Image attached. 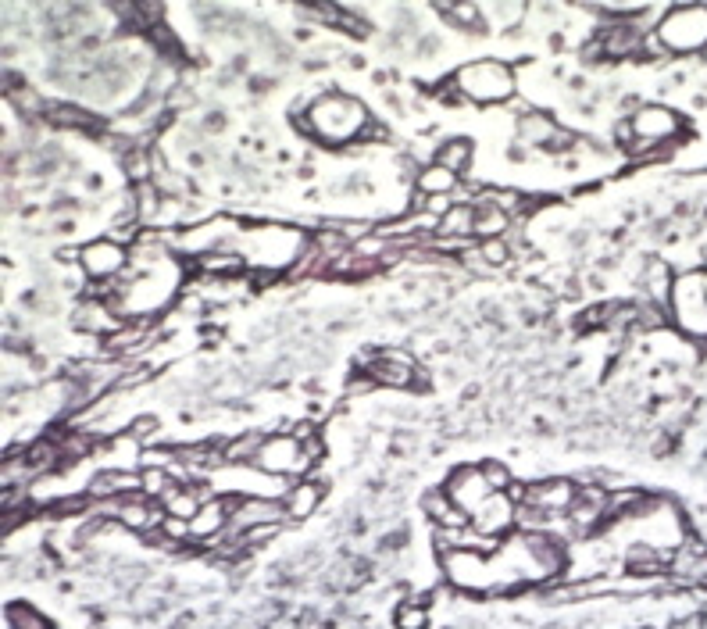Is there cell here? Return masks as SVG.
<instances>
[{"mask_svg":"<svg viewBox=\"0 0 707 629\" xmlns=\"http://www.w3.org/2000/svg\"><path fill=\"white\" fill-rule=\"evenodd\" d=\"M304 115L311 118V129H315V140L329 143H350L361 140L365 129L372 126V115L365 111V104L347 97V93H322L315 104H311Z\"/></svg>","mask_w":707,"mask_h":629,"instance_id":"6da1fadb","label":"cell"},{"mask_svg":"<svg viewBox=\"0 0 707 629\" xmlns=\"http://www.w3.org/2000/svg\"><path fill=\"white\" fill-rule=\"evenodd\" d=\"M454 86L461 90L465 101L475 104H504L515 97V68L508 61L483 58V61H468L454 72Z\"/></svg>","mask_w":707,"mask_h":629,"instance_id":"7a4b0ae2","label":"cell"},{"mask_svg":"<svg viewBox=\"0 0 707 629\" xmlns=\"http://www.w3.org/2000/svg\"><path fill=\"white\" fill-rule=\"evenodd\" d=\"M658 40L668 54H704L707 51V8L704 4H686V8H668L658 26Z\"/></svg>","mask_w":707,"mask_h":629,"instance_id":"3957f363","label":"cell"},{"mask_svg":"<svg viewBox=\"0 0 707 629\" xmlns=\"http://www.w3.org/2000/svg\"><path fill=\"white\" fill-rule=\"evenodd\" d=\"M672 322L686 336H707V294L704 272H686L675 279L672 290Z\"/></svg>","mask_w":707,"mask_h":629,"instance_id":"277c9868","label":"cell"},{"mask_svg":"<svg viewBox=\"0 0 707 629\" xmlns=\"http://www.w3.org/2000/svg\"><path fill=\"white\" fill-rule=\"evenodd\" d=\"M311 458L304 454V447H300V440L293 437V433H279V437H265V444H261L258 458H254V469L268 472L272 479H293V476H304V472L311 469Z\"/></svg>","mask_w":707,"mask_h":629,"instance_id":"5b68a950","label":"cell"},{"mask_svg":"<svg viewBox=\"0 0 707 629\" xmlns=\"http://www.w3.org/2000/svg\"><path fill=\"white\" fill-rule=\"evenodd\" d=\"M129 261H133L129 251L122 244H115L111 236H100V240H90L86 247H79V269L93 283H111L115 276H122Z\"/></svg>","mask_w":707,"mask_h":629,"instance_id":"8992f818","label":"cell"},{"mask_svg":"<svg viewBox=\"0 0 707 629\" xmlns=\"http://www.w3.org/2000/svg\"><path fill=\"white\" fill-rule=\"evenodd\" d=\"M629 126H633L636 140L658 143L661 147L665 140L683 133V118L675 115L672 108H661V104H643V108H636L633 115H629Z\"/></svg>","mask_w":707,"mask_h":629,"instance_id":"52a82bcc","label":"cell"},{"mask_svg":"<svg viewBox=\"0 0 707 629\" xmlns=\"http://www.w3.org/2000/svg\"><path fill=\"white\" fill-rule=\"evenodd\" d=\"M447 494H450V501L458 504L461 512H465V515H475V512H479V508H483V504L493 497V490H490V483H486L483 469L461 465L458 472H450Z\"/></svg>","mask_w":707,"mask_h":629,"instance_id":"ba28073f","label":"cell"},{"mask_svg":"<svg viewBox=\"0 0 707 629\" xmlns=\"http://www.w3.org/2000/svg\"><path fill=\"white\" fill-rule=\"evenodd\" d=\"M286 522V508L283 501H275V497H240L233 501V519L229 526L236 533H247V529H258V526H283Z\"/></svg>","mask_w":707,"mask_h":629,"instance_id":"9c48e42d","label":"cell"},{"mask_svg":"<svg viewBox=\"0 0 707 629\" xmlns=\"http://www.w3.org/2000/svg\"><path fill=\"white\" fill-rule=\"evenodd\" d=\"M579 497L572 479H543V483H533L529 494H525V508H533L540 515H558L568 512Z\"/></svg>","mask_w":707,"mask_h":629,"instance_id":"30bf717a","label":"cell"},{"mask_svg":"<svg viewBox=\"0 0 707 629\" xmlns=\"http://www.w3.org/2000/svg\"><path fill=\"white\" fill-rule=\"evenodd\" d=\"M518 519V504L511 501L508 494H493L490 501L472 515V529L475 533H483V537L497 540L504 529H511Z\"/></svg>","mask_w":707,"mask_h":629,"instance_id":"8fae6325","label":"cell"},{"mask_svg":"<svg viewBox=\"0 0 707 629\" xmlns=\"http://www.w3.org/2000/svg\"><path fill=\"white\" fill-rule=\"evenodd\" d=\"M90 497L97 501H118V497H136L143 494V476L129 469H104L90 479Z\"/></svg>","mask_w":707,"mask_h":629,"instance_id":"7c38bea8","label":"cell"},{"mask_svg":"<svg viewBox=\"0 0 707 629\" xmlns=\"http://www.w3.org/2000/svg\"><path fill=\"white\" fill-rule=\"evenodd\" d=\"M229 519H233V501H222V497H215V501H204L200 504V512L190 519V540H215L222 537L225 529H229Z\"/></svg>","mask_w":707,"mask_h":629,"instance_id":"4fadbf2b","label":"cell"},{"mask_svg":"<svg viewBox=\"0 0 707 629\" xmlns=\"http://www.w3.org/2000/svg\"><path fill=\"white\" fill-rule=\"evenodd\" d=\"M643 279V297L650 304H658V308L672 311V290H675V276H672V265L665 258H650L640 272Z\"/></svg>","mask_w":707,"mask_h":629,"instance_id":"5bb4252c","label":"cell"},{"mask_svg":"<svg viewBox=\"0 0 707 629\" xmlns=\"http://www.w3.org/2000/svg\"><path fill=\"white\" fill-rule=\"evenodd\" d=\"M318 504H322V483H315V479H297L283 494V508L290 522L311 519L318 512Z\"/></svg>","mask_w":707,"mask_h":629,"instance_id":"9a60e30c","label":"cell"},{"mask_svg":"<svg viewBox=\"0 0 707 629\" xmlns=\"http://www.w3.org/2000/svg\"><path fill=\"white\" fill-rule=\"evenodd\" d=\"M558 129H561L558 122L550 115H543V111H522L518 115V140L529 143V147H550Z\"/></svg>","mask_w":707,"mask_h":629,"instance_id":"2e32d148","label":"cell"},{"mask_svg":"<svg viewBox=\"0 0 707 629\" xmlns=\"http://www.w3.org/2000/svg\"><path fill=\"white\" fill-rule=\"evenodd\" d=\"M415 190H418V197H422V201H425V197H450V193L458 190V176L433 161V165L418 168Z\"/></svg>","mask_w":707,"mask_h":629,"instance_id":"e0dca14e","label":"cell"},{"mask_svg":"<svg viewBox=\"0 0 707 629\" xmlns=\"http://www.w3.org/2000/svg\"><path fill=\"white\" fill-rule=\"evenodd\" d=\"M472 158H475L472 140H465V136H454V140H443L440 147H436V158L433 161L461 179V176H465V168L472 165Z\"/></svg>","mask_w":707,"mask_h":629,"instance_id":"ac0fdd59","label":"cell"},{"mask_svg":"<svg viewBox=\"0 0 707 629\" xmlns=\"http://www.w3.org/2000/svg\"><path fill=\"white\" fill-rule=\"evenodd\" d=\"M475 219H479V211H475L472 204H454L447 219H440L436 236H447V240H468V236H475Z\"/></svg>","mask_w":707,"mask_h":629,"instance_id":"d6986e66","label":"cell"},{"mask_svg":"<svg viewBox=\"0 0 707 629\" xmlns=\"http://www.w3.org/2000/svg\"><path fill=\"white\" fill-rule=\"evenodd\" d=\"M436 15L447 18L454 29H468V33H479L483 29V8L479 4H436Z\"/></svg>","mask_w":707,"mask_h":629,"instance_id":"ffe728a7","label":"cell"},{"mask_svg":"<svg viewBox=\"0 0 707 629\" xmlns=\"http://www.w3.org/2000/svg\"><path fill=\"white\" fill-rule=\"evenodd\" d=\"M158 504L165 508V515H175V519H186V522H190L193 515L200 512V504H204V501H200V497L193 494V490H186V487H179V483H175V487L168 490V494L161 497Z\"/></svg>","mask_w":707,"mask_h":629,"instance_id":"44dd1931","label":"cell"},{"mask_svg":"<svg viewBox=\"0 0 707 629\" xmlns=\"http://www.w3.org/2000/svg\"><path fill=\"white\" fill-rule=\"evenodd\" d=\"M261 444H265V437H261V433H247V437H240V440H233V444L222 447V462L233 465V469H236V465H254Z\"/></svg>","mask_w":707,"mask_h":629,"instance_id":"7402d4cb","label":"cell"},{"mask_svg":"<svg viewBox=\"0 0 707 629\" xmlns=\"http://www.w3.org/2000/svg\"><path fill=\"white\" fill-rule=\"evenodd\" d=\"M479 211V219H475V236L479 240H504L511 226V215H504L500 208H475Z\"/></svg>","mask_w":707,"mask_h":629,"instance_id":"603a6c76","label":"cell"},{"mask_svg":"<svg viewBox=\"0 0 707 629\" xmlns=\"http://www.w3.org/2000/svg\"><path fill=\"white\" fill-rule=\"evenodd\" d=\"M397 629H429V608L425 601H408L397 608Z\"/></svg>","mask_w":707,"mask_h":629,"instance_id":"cb8c5ba5","label":"cell"},{"mask_svg":"<svg viewBox=\"0 0 707 629\" xmlns=\"http://www.w3.org/2000/svg\"><path fill=\"white\" fill-rule=\"evenodd\" d=\"M479 469H483V476H486V483H490L493 494H508V490L515 487V479H511V472L504 462H483Z\"/></svg>","mask_w":707,"mask_h":629,"instance_id":"d4e9b609","label":"cell"},{"mask_svg":"<svg viewBox=\"0 0 707 629\" xmlns=\"http://www.w3.org/2000/svg\"><path fill=\"white\" fill-rule=\"evenodd\" d=\"M8 619H11V626H15V629H54L40 612L25 608V604H15V608H8Z\"/></svg>","mask_w":707,"mask_h":629,"instance_id":"484cf974","label":"cell"},{"mask_svg":"<svg viewBox=\"0 0 707 629\" xmlns=\"http://www.w3.org/2000/svg\"><path fill=\"white\" fill-rule=\"evenodd\" d=\"M129 433H133L140 444H150L154 437H161V422L154 415H140V419L129 422Z\"/></svg>","mask_w":707,"mask_h":629,"instance_id":"4316f807","label":"cell"},{"mask_svg":"<svg viewBox=\"0 0 707 629\" xmlns=\"http://www.w3.org/2000/svg\"><path fill=\"white\" fill-rule=\"evenodd\" d=\"M475 254H479V258H483L486 265H504V261L511 258V247L504 244V240H483Z\"/></svg>","mask_w":707,"mask_h":629,"instance_id":"83f0119b","label":"cell"},{"mask_svg":"<svg viewBox=\"0 0 707 629\" xmlns=\"http://www.w3.org/2000/svg\"><path fill=\"white\" fill-rule=\"evenodd\" d=\"M704 294H707V272H704Z\"/></svg>","mask_w":707,"mask_h":629,"instance_id":"f1b7e54d","label":"cell"},{"mask_svg":"<svg viewBox=\"0 0 707 629\" xmlns=\"http://www.w3.org/2000/svg\"><path fill=\"white\" fill-rule=\"evenodd\" d=\"M704 61H707V51H704Z\"/></svg>","mask_w":707,"mask_h":629,"instance_id":"f546056e","label":"cell"}]
</instances>
